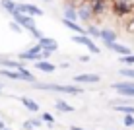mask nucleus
<instances>
[{
	"mask_svg": "<svg viewBox=\"0 0 134 130\" xmlns=\"http://www.w3.org/2000/svg\"><path fill=\"white\" fill-rule=\"evenodd\" d=\"M35 87L45 91H57V93H70V95H80L84 91L78 86H60V83H37Z\"/></svg>",
	"mask_w": 134,
	"mask_h": 130,
	"instance_id": "1",
	"label": "nucleus"
},
{
	"mask_svg": "<svg viewBox=\"0 0 134 130\" xmlns=\"http://www.w3.org/2000/svg\"><path fill=\"white\" fill-rule=\"evenodd\" d=\"M72 41H74V43H78V45H84V47L90 50V53H93V54L99 53V47L93 43V39H90V35H87V33H76L72 37Z\"/></svg>",
	"mask_w": 134,
	"mask_h": 130,
	"instance_id": "2",
	"label": "nucleus"
},
{
	"mask_svg": "<svg viewBox=\"0 0 134 130\" xmlns=\"http://www.w3.org/2000/svg\"><path fill=\"white\" fill-rule=\"evenodd\" d=\"M14 20L18 21V24H20L21 27H24V29H27L31 33V31L33 29H37V25H35V18L33 16H29V14H21V12H16L14 14Z\"/></svg>",
	"mask_w": 134,
	"mask_h": 130,
	"instance_id": "3",
	"label": "nucleus"
},
{
	"mask_svg": "<svg viewBox=\"0 0 134 130\" xmlns=\"http://www.w3.org/2000/svg\"><path fill=\"white\" fill-rule=\"evenodd\" d=\"M111 87L122 97H134V80H130V82H115V83H111Z\"/></svg>",
	"mask_w": 134,
	"mask_h": 130,
	"instance_id": "4",
	"label": "nucleus"
},
{
	"mask_svg": "<svg viewBox=\"0 0 134 130\" xmlns=\"http://www.w3.org/2000/svg\"><path fill=\"white\" fill-rule=\"evenodd\" d=\"M41 58H43V47H41L39 43H37L35 47L27 49V50H24V53L20 54V60H21V62H27V60L37 62V60H41Z\"/></svg>",
	"mask_w": 134,
	"mask_h": 130,
	"instance_id": "5",
	"label": "nucleus"
},
{
	"mask_svg": "<svg viewBox=\"0 0 134 130\" xmlns=\"http://www.w3.org/2000/svg\"><path fill=\"white\" fill-rule=\"evenodd\" d=\"M113 12L117 14V16H130V14L134 12V6L130 2H124V0H115V4H113Z\"/></svg>",
	"mask_w": 134,
	"mask_h": 130,
	"instance_id": "6",
	"label": "nucleus"
},
{
	"mask_svg": "<svg viewBox=\"0 0 134 130\" xmlns=\"http://www.w3.org/2000/svg\"><path fill=\"white\" fill-rule=\"evenodd\" d=\"M78 16H80V20L82 21H91L95 18V14H93V8H91V4L90 2H84V4H80L78 6Z\"/></svg>",
	"mask_w": 134,
	"mask_h": 130,
	"instance_id": "7",
	"label": "nucleus"
},
{
	"mask_svg": "<svg viewBox=\"0 0 134 130\" xmlns=\"http://www.w3.org/2000/svg\"><path fill=\"white\" fill-rule=\"evenodd\" d=\"M18 12H21V14H29V16H43V10H41L39 6H35V4H27V2H21V4H18Z\"/></svg>",
	"mask_w": 134,
	"mask_h": 130,
	"instance_id": "8",
	"label": "nucleus"
},
{
	"mask_svg": "<svg viewBox=\"0 0 134 130\" xmlns=\"http://www.w3.org/2000/svg\"><path fill=\"white\" fill-rule=\"evenodd\" d=\"M74 82L76 83H97L99 76L97 74H78V76H74Z\"/></svg>",
	"mask_w": 134,
	"mask_h": 130,
	"instance_id": "9",
	"label": "nucleus"
},
{
	"mask_svg": "<svg viewBox=\"0 0 134 130\" xmlns=\"http://www.w3.org/2000/svg\"><path fill=\"white\" fill-rule=\"evenodd\" d=\"M0 66L10 68V70H21V68H25L21 60H10V58H0Z\"/></svg>",
	"mask_w": 134,
	"mask_h": 130,
	"instance_id": "10",
	"label": "nucleus"
},
{
	"mask_svg": "<svg viewBox=\"0 0 134 130\" xmlns=\"http://www.w3.org/2000/svg\"><path fill=\"white\" fill-rule=\"evenodd\" d=\"M91 8H93L95 16H103L105 10H107V0H90Z\"/></svg>",
	"mask_w": 134,
	"mask_h": 130,
	"instance_id": "11",
	"label": "nucleus"
},
{
	"mask_svg": "<svg viewBox=\"0 0 134 130\" xmlns=\"http://www.w3.org/2000/svg\"><path fill=\"white\" fill-rule=\"evenodd\" d=\"M107 45V47L113 50V53H117V54H121V56H124V54H130V49L126 47V45H121V43H117V41H115V43H105Z\"/></svg>",
	"mask_w": 134,
	"mask_h": 130,
	"instance_id": "12",
	"label": "nucleus"
},
{
	"mask_svg": "<svg viewBox=\"0 0 134 130\" xmlns=\"http://www.w3.org/2000/svg\"><path fill=\"white\" fill-rule=\"evenodd\" d=\"M35 68H37V70H41V72H47V74L57 70V66H54L53 62H49V60H45V58L37 60V62H35Z\"/></svg>",
	"mask_w": 134,
	"mask_h": 130,
	"instance_id": "13",
	"label": "nucleus"
},
{
	"mask_svg": "<svg viewBox=\"0 0 134 130\" xmlns=\"http://www.w3.org/2000/svg\"><path fill=\"white\" fill-rule=\"evenodd\" d=\"M64 18H66V20H72V21L80 20V16H78V8L74 6V4H66V6H64Z\"/></svg>",
	"mask_w": 134,
	"mask_h": 130,
	"instance_id": "14",
	"label": "nucleus"
},
{
	"mask_svg": "<svg viewBox=\"0 0 134 130\" xmlns=\"http://www.w3.org/2000/svg\"><path fill=\"white\" fill-rule=\"evenodd\" d=\"M39 45H41L43 49H49V50H53V53L58 49V43H57V41H54V39H51V37H45V35L39 39Z\"/></svg>",
	"mask_w": 134,
	"mask_h": 130,
	"instance_id": "15",
	"label": "nucleus"
},
{
	"mask_svg": "<svg viewBox=\"0 0 134 130\" xmlns=\"http://www.w3.org/2000/svg\"><path fill=\"white\" fill-rule=\"evenodd\" d=\"M62 24H64V27H68V29L74 31V33H86V27H82L80 24H76V21H72V20L62 18Z\"/></svg>",
	"mask_w": 134,
	"mask_h": 130,
	"instance_id": "16",
	"label": "nucleus"
},
{
	"mask_svg": "<svg viewBox=\"0 0 134 130\" xmlns=\"http://www.w3.org/2000/svg\"><path fill=\"white\" fill-rule=\"evenodd\" d=\"M20 101L24 103V107L29 111V113H37V111H39V103H37L35 99H31V97H21Z\"/></svg>",
	"mask_w": 134,
	"mask_h": 130,
	"instance_id": "17",
	"label": "nucleus"
},
{
	"mask_svg": "<svg viewBox=\"0 0 134 130\" xmlns=\"http://www.w3.org/2000/svg\"><path fill=\"white\" fill-rule=\"evenodd\" d=\"M0 6H2L8 14H12V16L18 12V4L14 2V0H0Z\"/></svg>",
	"mask_w": 134,
	"mask_h": 130,
	"instance_id": "18",
	"label": "nucleus"
},
{
	"mask_svg": "<svg viewBox=\"0 0 134 130\" xmlns=\"http://www.w3.org/2000/svg\"><path fill=\"white\" fill-rule=\"evenodd\" d=\"M101 39H103V43H115L117 41V33L113 29H101Z\"/></svg>",
	"mask_w": 134,
	"mask_h": 130,
	"instance_id": "19",
	"label": "nucleus"
},
{
	"mask_svg": "<svg viewBox=\"0 0 134 130\" xmlns=\"http://www.w3.org/2000/svg\"><path fill=\"white\" fill-rule=\"evenodd\" d=\"M54 109H57L58 113H72L74 107L70 103H66V101H54Z\"/></svg>",
	"mask_w": 134,
	"mask_h": 130,
	"instance_id": "20",
	"label": "nucleus"
},
{
	"mask_svg": "<svg viewBox=\"0 0 134 130\" xmlns=\"http://www.w3.org/2000/svg\"><path fill=\"white\" fill-rule=\"evenodd\" d=\"M0 76H2V78H8V80H20V72H18V70H10V68L0 70Z\"/></svg>",
	"mask_w": 134,
	"mask_h": 130,
	"instance_id": "21",
	"label": "nucleus"
},
{
	"mask_svg": "<svg viewBox=\"0 0 134 130\" xmlns=\"http://www.w3.org/2000/svg\"><path fill=\"white\" fill-rule=\"evenodd\" d=\"M86 33L90 35V37H95V39H101V29H99V27L95 25V24H90V25H87V27H86Z\"/></svg>",
	"mask_w": 134,
	"mask_h": 130,
	"instance_id": "22",
	"label": "nucleus"
},
{
	"mask_svg": "<svg viewBox=\"0 0 134 130\" xmlns=\"http://www.w3.org/2000/svg\"><path fill=\"white\" fill-rule=\"evenodd\" d=\"M119 113L122 115H134V105H128V103H122V105H113Z\"/></svg>",
	"mask_w": 134,
	"mask_h": 130,
	"instance_id": "23",
	"label": "nucleus"
},
{
	"mask_svg": "<svg viewBox=\"0 0 134 130\" xmlns=\"http://www.w3.org/2000/svg\"><path fill=\"white\" fill-rule=\"evenodd\" d=\"M18 72H20V80L21 82H35V76L27 70V68H21V70H18Z\"/></svg>",
	"mask_w": 134,
	"mask_h": 130,
	"instance_id": "24",
	"label": "nucleus"
},
{
	"mask_svg": "<svg viewBox=\"0 0 134 130\" xmlns=\"http://www.w3.org/2000/svg\"><path fill=\"white\" fill-rule=\"evenodd\" d=\"M121 62L122 64H128V66H134V54H124V56H121Z\"/></svg>",
	"mask_w": 134,
	"mask_h": 130,
	"instance_id": "25",
	"label": "nucleus"
},
{
	"mask_svg": "<svg viewBox=\"0 0 134 130\" xmlns=\"http://www.w3.org/2000/svg\"><path fill=\"white\" fill-rule=\"evenodd\" d=\"M122 124H124V126H134V115H124Z\"/></svg>",
	"mask_w": 134,
	"mask_h": 130,
	"instance_id": "26",
	"label": "nucleus"
},
{
	"mask_svg": "<svg viewBox=\"0 0 134 130\" xmlns=\"http://www.w3.org/2000/svg\"><path fill=\"white\" fill-rule=\"evenodd\" d=\"M10 29L14 31V33H21V31H24V27H21L20 24H18V21H16V20H14V21H12V24H10Z\"/></svg>",
	"mask_w": 134,
	"mask_h": 130,
	"instance_id": "27",
	"label": "nucleus"
},
{
	"mask_svg": "<svg viewBox=\"0 0 134 130\" xmlns=\"http://www.w3.org/2000/svg\"><path fill=\"white\" fill-rule=\"evenodd\" d=\"M41 118H43L47 124H53V122H54V117H53L51 113H43V115H41Z\"/></svg>",
	"mask_w": 134,
	"mask_h": 130,
	"instance_id": "28",
	"label": "nucleus"
},
{
	"mask_svg": "<svg viewBox=\"0 0 134 130\" xmlns=\"http://www.w3.org/2000/svg\"><path fill=\"white\" fill-rule=\"evenodd\" d=\"M121 74L124 78H130V80H134V70L132 68H128V70H121Z\"/></svg>",
	"mask_w": 134,
	"mask_h": 130,
	"instance_id": "29",
	"label": "nucleus"
},
{
	"mask_svg": "<svg viewBox=\"0 0 134 130\" xmlns=\"http://www.w3.org/2000/svg\"><path fill=\"white\" fill-rule=\"evenodd\" d=\"M29 120H31V122H33V126H41V124L45 122L43 118H29Z\"/></svg>",
	"mask_w": 134,
	"mask_h": 130,
	"instance_id": "30",
	"label": "nucleus"
},
{
	"mask_svg": "<svg viewBox=\"0 0 134 130\" xmlns=\"http://www.w3.org/2000/svg\"><path fill=\"white\" fill-rule=\"evenodd\" d=\"M31 128H35L33 122H31V120H25V122H24V130H31Z\"/></svg>",
	"mask_w": 134,
	"mask_h": 130,
	"instance_id": "31",
	"label": "nucleus"
},
{
	"mask_svg": "<svg viewBox=\"0 0 134 130\" xmlns=\"http://www.w3.org/2000/svg\"><path fill=\"white\" fill-rule=\"evenodd\" d=\"M31 35H33L35 39H41V37H43V33H41L39 29H33V31H31Z\"/></svg>",
	"mask_w": 134,
	"mask_h": 130,
	"instance_id": "32",
	"label": "nucleus"
},
{
	"mask_svg": "<svg viewBox=\"0 0 134 130\" xmlns=\"http://www.w3.org/2000/svg\"><path fill=\"white\" fill-rule=\"evenodd\" d=\"M80 62H90V56H87V54H82V56H80Z\"/></svg>",
	"mask_w": 134,
	"mask_h": 130,
	"instance_id": "33",
	"label": "nucleus"
},
{
	"mask_svg": "<svg viewBox=\"0 0 134 130\" xmlns=\"http://www.w3.org/2000/svg\"><path fill=\"white\" fill-rule=\"evenodd\" d=\"M126 27H128V31H134V21H130V24H128Z\"/></svg>",
	"mask_w": 134,
	"mask_h": 130,
	"instance_id": "34",
	"label": "nucleus"
},
{
	"mask_svg": "<svg viewBox=\"0 0 134 130\" xmlns=\"http://www.w3.org/2000/svg\"><path fill=\"white\" fill-rule=\"evenodd\" d=\"M70 130H84L82 126H70Z\"/></svg>",
	"mask_w": 134,
	"mask_h": 130,
	"instance_id": "35",
	"label": "nucleus"
},
{
	"mask_svg": "<svg viewBox=\"0 0 134 130\" xmlns=\"http://www.w3.org/2000/svg\"><path fill=\"white\" fill-rule=\"evenodd\" d=\"M2 128H6V126H4V122H2V120H0V130H2Z\"/></svg>",
	"mask_w": 134,
	"mask_h": 130,
	"instance_id": "36",
	"label": "nucleus"
},
{
	"mask_svg": "<svg viewBox=\"0 0 134 130\" xmlns=\"http://www.w3.org/2000/svg\"><path fill=\"white\" fill-rule=\"evenodd\" d=\"M43 2H53V0H43Z\"/></svg>",
	"mask_w": 134,
	"mask_h": 130,
	"instance_id": "37",
	"label": "nucleus"
},
{
	"mask_svg": "<svg viewBox=\"0 0 134 130\" xmlns=\"http://www.w3.org/2000/svg\"><path fill=\"white\" fill-rule=\"evenodd\" d=\"M2 130H10V128H2Z\"/></svg>",
	"mask_w": 134,
	"mask_h": 130,
	"instance_id": "38",
	"label": "nucleus"
},
{
	"mask_svg": "<svg viewBox=\"0 0 134 130\" xmlns=\"http://www.w3.org/2000/svg\"><path fill=\"white\" fill-rule=\"evenodd\" d=\"M0 93H2V87H0Z\"/></svg>",
	"mask_w": 134,
	"mask_h": 130,
	"instance_id": "39",
	"label": "nucleus"
}]
</instances>
